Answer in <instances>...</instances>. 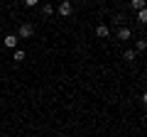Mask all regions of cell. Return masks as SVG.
I'll return each instance as SVG.
<instances>
[{"label": "cell", "mask_w": 147, "mask_h": 137, "mask_svg": "<svg viewBox=\"0 0 147 137\" xmlns=\"http://www.w3.org/2000/svg\"><path fill=\"white\" fill-rule=\"evenodd\" d=\"M130 10H145V3H142V0H132V3H130Z\"/></svg>", "instance_id": "cell-6"}, {"label": "cell", "mask_w": 147, "mask_h": 137, "mask_svg": "<svg viewBox=\"0 0 147 137\" xmlns=\"http://www.w3.org/2000/svg\"><path fill=\"white\" fill-rule=\"evenodd\" d=\"M96 37H98V39H108L110 37V30L105 25H98V27H96Z\"/></svg>", "instance_id": "cell-3"}, {"label": "cell", "mask_w": 147, "mask_h": 137, "mask_svg": "<svg viewBox=\"0 0 147 137\" xmlns=\"http://www.w3.org/2000/svg\"><path fill=\"white\" fill-rule=\"evenodd\" d=\"M135 59H137V52H132V49H127V52H125V61H135Z\"/></svg>", "instance_id": "cell-8"}, {"label": "cell", "mask_w": 147, "mask_h": 137, "mask_svg": "<svg viewBox=\"0 0 147 137\" xmlns=\"http://www.w3.org/2000/svg\"><path fill=\"white\" fill-rule=\"evenodd\" d=\"M137 22H140V25L147 22V10H137Z\"/></svg>", "instance_id": "cell-7"}, {"label": "cell", "mask_w": 147, "mask_h": 137, "mask_svg": "<svg viewBox=\"0 0 147 137\" xmlns=\"http://www.w3.org/2000/svg\"><path fill=\"white\" fill-rule=\"evenodd\" d=\"M42 10H44V15H52V12H54V5H44Z\"/></svg>", "instance_id": "cell-11"}, {"label": "cell", "mask_w": 147, "mask_h": 137, "mask_svg": "<svg viewBox=\"0 0 147 137\" xmlns=\"http://www.w3.org/2000/svg\"><path fill=\"white\" fill-rule=\"evenodd\" d=\"M15 61H17V64L25 61V52H20V49H17V52H15Z\"/></svg>", "instance_id": "cell-9"}, {"label": "cell", "mask_w": 147, "mask_h": 137, "mask_svg": "<svg viewBox=\"0 0 147 137\" xmlns=\"http://www.w3.org/2000/svg\"><path fill=\"white\" fill-rule=\"evenodd\" d=\"M145 47H147L145 39H137V52H145Z\"/></svg>", "instance_id": "cell-10"}, {"label": "cell", "mask_w": 147, "mask_h": 137, "mask_svg": "<svg viewBox=\"0 0 147 137\" xmlns=\"http://www.w3.org/2000/svg\"><path fill=\"white\" fill-rule=\"evenodd\" d=\"M71 12H74V5H71V3H61V5H59V15H61V17H69Z\"/></svg>", "instance_id": "cell-4"}, {"label": "cell", "mask_w": 147, "mask_h": 137, "mask_svg": "<svg viewBox=\"0 0 147 137\" xmlns=\"http://www.w3.org/2000/svg\"><path fill=\"white\" fill-rule=\"evenodd\" d=\"M34 37V25L32 22H22L17 30V39H32Z\"/></svg>", "instance_id": "cell-1"}, {"label": "cell", "mask_w": 147, "mask_h": 137, "mask_svg": "<svg viewBox=\"0 0 147 137\" xmlns=\"http://www.w3.org/2000/svg\"><path fill=\"white\" fill-rule=\"evenodd\" d=\"M132 37V32H130V27H120V30L115 32V39H120V42H127V39Z\"/></svg>", "instance_id": "cell-2"}, {"label": "cell", "mask_w": 147, "mask_h": 137, "mask_svg": "<svg viewBox=\"0 0 147 137\" xmlns=\"http://www.w3.org/2000/svg\"><path fill=\"white\" fill-rule=\"evenodd\" d=\"M3 42H5V47L15 49V44L20 42V39H17V34H5V39H3Z\"/></svg>", "instance_id": "cell-5"}]
</instances>
